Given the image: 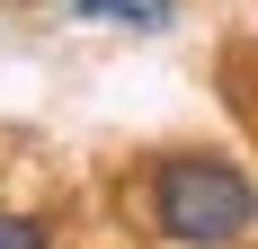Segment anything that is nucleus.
I'll return each mask as SVG.
<instances>
[{
  "instance_id": "obj_1",
  "label": "nucleus",
  "mask_w": 258,
  "mask_h": 249,
  "mask_svg": "<svg viewBox=\"0 0 258 249\" xmlns=\"http://www.w3.org/2000/svg\"><path fill=\"white\" fill-rule=\"evenodd\" d=\"M143 223H152L160 249H249L258 178L232 151H160L143 169Z\"/></svg>"
},
{
  "instance_id": "obj_3",
  "label": "nucleus",
  "mask_w": 258,
  "mask_h": 249,
  "mask_svg": "<svg viewBox=\"0 0 258 249\" xmlns=\"http://www.w3.org/2000/svg\"><path fill=\"white\" fill-rule=\"evenodd\" d=\"M0 249H53V223H45V214H18V205H0Z\"/></svg>"
},
{
  "instance_id": "obj_2",
  "label": "nucleus",
  "mask_w": 258,
  "mask_h": 249,
  "mask_svg": "<svg viewBox=\"0 0 258 249\" xmlns=\"http://www.w3.org/2000/svg\"><path fill=\"white\" fill-rule=\"evenodd\" d=\"M80 27H116V36H169L178 0H72Z\"/></svg>"
}]
</instances>
